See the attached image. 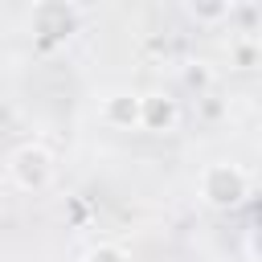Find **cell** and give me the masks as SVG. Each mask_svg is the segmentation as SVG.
<instances>
[{
  "mask_svg": "<svg viewBox=\"0 0 262 262\" xmlns=\"http://www.w3.org/2000/svg\"><path fill=\"white\" fill-rule=\"evenodd\" d=\"M196 196L205 209H217V213H229L237 209L246 196H250V172L242 164H229V160H213L201 168L196 176Z\"/></svg>",
  "mask_w": 262,
  "mask_h": 262,
  "instance_id": "cell-1",
  "label": "cell"
},
{
  "mask_svg": "<svg viewBox=\"0 0 262 262\" xmlns=\"http://www.w3.org/2000/svg\"><path fill=\"white\" fill-rule=\"evenodd\" d=\"M53 172H57L53 151H49L45 143H33V139L20 143V147H12L8 160H4V176H8V184L20 188V192H41V188H49V184H53Z\"/></svg>",
  "mask_w": 262,
  "mask_h": 262,
  "instance_id": "cell-2",
  "label": "cell"
},
{
  "mask_svg": "<svg viewBox=\"0 0 262 262\" xmlns=\"http://www.w3.org/2000/svg\"><path fill=\"white\" fill-rule=\"evenodd\" d=\"M184 111H180V98L168 94V90H147L139 94V131H151V135H172L180 127Z\"/></svg>",
  "mask_w": 262,
  "mask_h": 262,
  "instance_id": "cell-3",
  "label": "cell"
},
{
  "mask_svg": "<svg viewBox=\"0 0 262 262\" xmlns=\"http://www.w3.org/2000/svg\"><path fill=\"white\" fill-rule=\"evenodd\" d=\"M98 119L106 127H119V131L139 127V90H111L98 102Z\"/></svg>",
  "mask_w": 262,
  "mask_h": 262,
  "instance_id": "cell-4",
  "label": "cell"
},
{
  "mask_svg": "<svg viewBox=\"0 0 262 262\" xmlns=\"http://www.w3.org/2000/svg\"><path fill=\"white\" fill-rule=\"evenodd\" d=\"M184 12L192 20H201V25H213V20H225L233 12V4L229 0H217V4H184Z\"/></svg>",
  "mask_w": 262,
  "mask_h": 262,
  "instance_id": "cell-5",
  "label": "cell"
},
{
  "mask_svg": "<svg viewBox=\"0 0 262 262\" xmlns=\"http://www.w3.org/2000/svg\"><path fill=\"white\" fill-rule=\"evenodd\" d=\"M78 262H131V254H127L123 246H115V242H98V246L82 250Z\"/></svg>",
  "mask_w": 262,
  "mask_h": 262,
  "instance_id": "cell-6",
  "label": "cell"
},
{
  "mask_svg": "<svg viewBox=\"0 0 262 262\" xmlns=\"http://www.w3.org/2000/svg\"><path fill=\"white\" fill-rule=\"evenodd\" d=\"M229 57H233V66H237V70H254V66H258V45L246 37V41H237V45L229 49Z\"/></svg>",
  "mask_w": 262,
  "mask_h": 262,
  "instance_id": "cell-7",
  "label": "cell"
},
{
  "mask_svg": "<svg viewBox=\"0 0 262 262\" xmlns=\"http://www.w3.org/2000/svg\"><path fill=\"white\" fill-rule=\"evenodd\" d=\"M192 66H196V70H188V74H184V78H188V82H192V86H196V82H201V86H205V82H209V70H205V61H192Z\"/></svg>",
  "mask_w": 262,
  "mask_h": 262,
  "instance_id": "cell-8",
  "label": "cell"
}]
</instances>
